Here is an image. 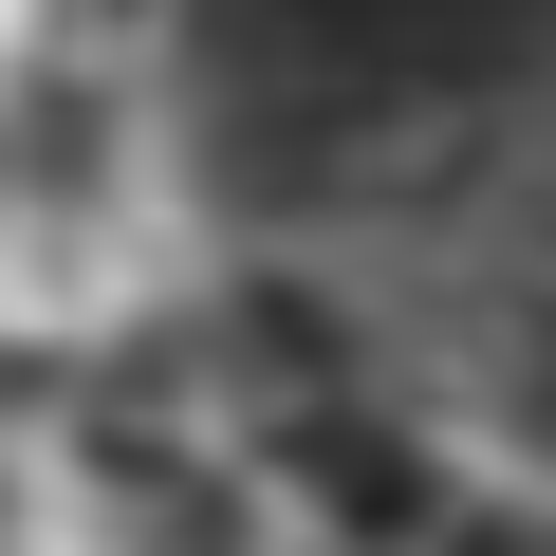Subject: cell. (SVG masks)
I'll list each match as a JSON object with an SVG mask.
<instances>
[{
  "mask_svg": "<svg viewBox=\"0 0 556 556\" xmlns=\"http://www.w3.org/2000/svg\"><path fill=\"white\" fill-rule=\"evenodd\" d=\"M316 482H334L353 519H427V464H408L390 427H316Z\"/></svg>",
  "mask_w": 556,
  "mask_h": 556,
  "instance_id": "1",
  "label": "cell"
},
{
  "mask_svg": "<svg viewBox=\"0 0 556 556\" xmlns=\"http://www.w3.org/2000/svg\"><path fill=\"white\" fill-rule=\"evenodd\" d=\"M519 427L556 445V316H538V353H519Z\"/></svg>",
  "mask_w": 556,
  "mask_h": 556,
  "instance_id": "2",
  "label": "cell"
}]
</instances>
